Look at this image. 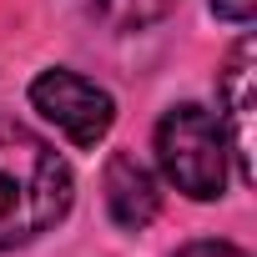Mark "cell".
Returning a JSON list of instances; mask_svg holds the SVG:
<instances>
[{
    "label": "cell",
    "instance_id": "obj_1",
    "mask_svg": "<svg viewBox=\"0 0 257 257\" xmlns=\"http://www.w3.org/2000/svg\"><path fill=\"white\" fill-rule=\"evenodd\" d=\"M71 207L66 162L21 121H0V247L51 232Z\"/></svg>",
    "mask_w": 257,
    "mask_h": 257
},
{
    "label": "cell",
    "instance_id": "obj_2",
    "mask_svg": "<svg viewBox=\"0 0 257 257\" xmlns=\"http://www.w3.org/2000/svg\"><path fill=\"white\" fill-rule=\"evenodd\" d=\"M157 162H162L167 182L177 192L197 197V202H212L227 187V142H222V126L202 106H192V101L172 106L157 121Z\"/></svg>",
    "mask_w": 257,
    "mask_h": 257
},
{
    "label": "cell",
    "instance_id": "obj_3",
    "mask_svg": "<svg viewBox=\"0 0 257 257\" xmlns=\"http://www.w3.org/2000/svg\"><path fill=\"white\" fill-rule=\"evenodd\" d=\"M31 106L51 126H61L76 147H96L111 132V121H116V101L96 81H86L76 71H46V76H36L31 81Z\"/></svg>",
    "mask_w": 257,
    "mask_h": 257
},
{
    "label": "cell",
    "instance_id": "obj_4",
    "mask_svg": "<svg viewBox=\"0 0 257 257\" xmlns=\"http://www.w3.org/2000/svg\"><path fill=\"white\" fill-rule=\"evenodd\" d=\"M257 51L252 41H237L227 66H222V101H227V132H232V157L242 167V182H252V71Z\"/></svg>",
    "mask_w": 257,
    "mask_h": 257
},
{
    "label": "cell",
    "instance_id": "obj_5",
    "mask_svg": "<svg viewBox=\"0 0 257 257\" xmlns=\"http://www.w3.org/2000/svg\"><path fill=\"white\" fill-rule=\"evenodd\" d=\"M106 207L111 217L126 227V232H142L157 207H162V192H157V177L132 157V152H116L111 167H106Z\"/></svg>",
    "mask_w": 257,
    "mask_h": 257
},
{
    "label": "cell",
    "instance_id": "obj_6",
    "mask_svg": "<svg viewBox=\"0 0 257 257\" xmlns=\"http://www.w3.org/2000/svg\"><path fill=\"white\" fill-rule=\"evenodd\" d=\"M81 6L96 21H106L111 31H147V26H157L177 6V0H81Z\"/></svg>",
    "mask_w": 257,
    "mask_h": 257
},
{
    "label": "cell",
    "instance_id": "obj_7",
    "mask_svg": "<svg viewBox=\"0 0 257 257\" xmlns=\"http://www.w3.org/2000/svg\"><path fill=\"white\" fill-rule=\"evenodd\" d=\"M177 257H247V252L232 247V242H192V247H182Z\"/></svg>",
    "mask_w": 257,
    "mask_h": 257
},
{
    "label": "cell",
    "instance_id": "obj_8",
    "mask_svg": "<svg viewBox=\"0 0 257 257\" xmlns=\"http://www.w3.org/2000/svg\"><path fill=\"white\" fill-rule=\"evenodd\" d=\"M212 11H217L222 21H237V26H247V21H252V11H257V0H212Z\"/></svg>",
    "mask_w": 257,
    "mask_h": 257
}]
</instances>
